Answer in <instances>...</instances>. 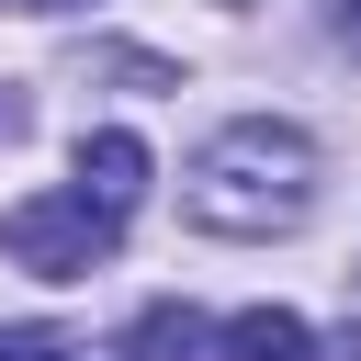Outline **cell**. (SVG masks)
<instances>
[{
  "label": "cell",
  "instance_id": "ba28073f",
  "mask_svg": "<svg viewBox=\"0 0 361 361\" xmlns=\"http://www.w3.org/2000/svg\"><path fill=\"white\" fill-rule=\"evenodd\" d=\"M338 34H350V45H361V0H338Z\"/></svg>",
  "mask_w": 361,
  "mask_h": 361
},
{
  "label": "cell",
  "instance_id": "52a82bcc",
  "mask_svg": "<svg viewBox=\"0 0 361 361\" xmlns=\"http://www.w3.org/2000/svg\"><path fill=\"white\" fill-rule=\"evenodd\" d=\"M11 135H23V102H11V90H0V147H11Z\"/></svg>",
  "mask_w": 361,
  "mask_h": 361
},
{
  "label": "cell",
  "instance_id": "8992f818",
  "mask_svg": "<svg viewBox=\"0 0 361 361\" xmlns=\"http://www.w3.org/2000/svg\"><path fill=\"white\" fill-rule=\"evenodd\" d=\"M56 350H68L56 327H0V361H56Z\"/></svg>",
  "mask_w": 361,
  "mask_h": 361
},
{
  "label": "cell",
  "instance_id": "3957f363",
  "mask_svg": "<svg viewBox=\"0 0 361 361\" xmlns=\"http://www.w3.org/2000/svg\"><path fill=\"white\" fill-rule=\"evenodd\" d=\"M79 192L113 203V214H135V192H147V135H124V124L79 135Z\"/></svg>",
  "mask_w": 361,
  "mask_h": 361
},
{
  "label": "cell",
  "instance_id": "6da1fadb",
  "mask_svg": "<svg viewBox=\"0 0 361 361\" xmlns=\"http://www.w3.org/2000/svg\"><path fill=\"white\" fill-rule=\"evenodd\" d=\"M305 203H316V135L271 124V113L203 135L180 169V214L203 237H282V226H305Z\"/></svg>",
  "mask_w": 361,
  "mask_h": 361
},
{
  "label": "cell",
  "instance_id": "30bf717a",
  "mask_svg": "<svg viewBox=\"0 0 361 361\" xmlns=\"http://www.w3.org/2000/svg\"><path fill=\"white\" fill-rule=\"evenodd\" d=\"M56 361H79V350H56Z\"/></svg>",
  "mask_w": 361,
  "mask_h": 361
},
{
  "label": "cell",
  "instance_id": "5b68a950",
  "mask_svg": "<svg viewBox=\"0 0 361 361\" xmlns=\"http://www.w3.org/2000/svg\"><path fill=\"white\" fill-rule=\"evenodd\" d=\"M124 361H203V316L192 305H147L135 338H124Z\"/></svg>",
  "mask_w": 361,
  "mask_h": 361
},
{
  "label": "cell",
  "instance_id": "7a4b0ae2",
  "mask_svg": "<svg viewBox=\"0 0 361 361\" xmlns=\"http://www.w3.org/2000/svg\"><path fill=\"white\" fill-rule=\"evenodd\" d=\"M113 203H90V192H34V203H11L0 214V248L34 271V282H79V271H102L113 259Z\"/></svg>",
  "mask_w": 361,
  "mask_h": 361
},
{
  "label": "cell",
  "instance_id": "277c9868",
  "mask_svg": "<svg viewBox=\"0 0 361 361\" xmlns=\"http://www.w3.org/2000/svg\"><path fill=\"white\" fill-rule=\"evenodd\" d=\"M214 361H316V327L282 316V305H248V316L214 327Z\"/></svg>",
  "mask_w": 361,
  "mask_h": 361
},
{
  "label": "cell",
  "instance_id": "9c48e42d",
  "mask_svg": "<svg viewBox=\"0 0 361 361\" xmlns=\"http://www.w3.org/2000/svg\"><path fill=\"white\" fill-rule=\"evenodd\" d=\"M327 361H361V327H350V338H338V350H327Z\"/></svg>",
  "mask_w": 361,
  "mask_h": 361
}]
</instances>
